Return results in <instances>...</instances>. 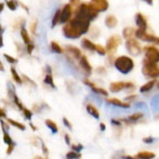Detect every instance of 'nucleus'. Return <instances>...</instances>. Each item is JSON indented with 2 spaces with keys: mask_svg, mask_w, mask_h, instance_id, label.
Masks as SVG:
<instances>
[{
  "mask_svg": "<svg viewBox=\"0 0 159 159\" xmlns=\"http://www.w3.org/2000/svg\"><path fill=\"white\" fill-rule=\"evenodd\" d=\"M50 46H51V51H52L53 53H59V54H62V53L64 52L63 48H62V47L60 46L57 41H51Z\"/></svg>",
  "mask_w": 159,
  "mask_h": 159,
  "instance_id": "obj_23",
  "label": "nucleus"
},
{
  "mask_svg": "<svg viewBox=\"0 0 159 159\" xmlns=\"http://www.w3.org/2000/svg\"><path fill=\"white\" fill-rule=\"evenodd\" d=\"M100 128H101V130H102V131H105V129H106V126H105L104 124H102V122H101V124H100Z\"/></svg>",
  "mask_w": 159,
  "mask_h": 159,
  "instance_id": "obj_55",
  "label": "nucleus"
},
{
  "mask_svg": "<svg viewBox=\"0 0 159 159\" xmlns=\"http://www.w3.org/2000/svg\"><path fill=\"white\" fill-rule=\"evenodd\" d=\"M10 69H11V75H12L13 79L15 80V82H16V84H23V78L20 77V75L16 73V70H15L14 67L12 66Z\"/></svg>",
  "mask_w": 159,
  "mask_h": 159,
  "instance_id": "obj_26",
  "label": "nucleus"
},
{
  "mask_svg": "<svg viewBox=\"0 0 159 159\" xmlns=\"http://www.w3.org/2000/svg\"><path fill=\"white\" fill-rule=\"evenodd\" d=\"M118 24V20L115 15H107L105 17V25L108 28H115Z\"/></svg>",
  "mask_w": 159,
  "mask_h": 159,
  "instance_id": "obj_18",
  "label": "nucleus"
},
{
  "mask_svg": "<svg viewBox=\"0 0 159 159\" xmlns=\"http://www.w3.org/2000/svg\"><path fill=\"white\" fill-rule=\"evenodd\" d=\"M71 148H73V151H75V152H77V153H78V152H80L82 148H84V146H82L81 144H77V145L74 144V145H71Z\"/></svg>",
  "mask_w": 159,
  "mask_h": 159,
  "instance_id": "obj_41",
  "label": "nucleus"
},
{
  "mask_svg": "<svg viewBox=\"0 0 159 159\" xmlns=\"http://www.w3.org/2000/svg\"><path fill=\"white\" fill-rule=\"evenodd\" d=\"M61 21V10H57V12L54 13L52 19V23H51V27H55L57 24Z\"/></svg>",
  "mask_w": 159,
  "mask_h": 159,
  "instance_id": "obj_25",
  "label": "nucleus"
},
{
  "mask_svg": "<svg viewBox=\"0 0 159 159\" xmlns=\"http://www.w3.org/2000/svg\"><path fill=\"white\" fill-rule=\"evenodd\" d=\"M143 142L144 143H147V144H151V143H153L154 142V138H145V139H143Z\"/></svg>",
  "mask_w": 159,
  "mask_h": 159,
  "instance_id": "obj_46",
  "label": "nucleus"
},
{
  "mask_svg": "<svg viewBox=\"0 0 159 159\" xmlns=\"http://www.w3.org/2000/svg\"><path fill=\"white\" fill-rule=\"evenodd\" d=\"M20 33H21V37H22V39H23V41H24V43H25V46H27V44L32 43L30 37V35H28V32H27V30H26L25 27H22L21 30H20Z\"/></svg>",
  "mask_w": 159,
  "mask_h": 159,
  "instance_id": "obj_21",
  "label": "nucleus"
},
{
  "mask_svg": "<svg viewBox=\"0 0 159 159\" xmlns=\"http://www.w3.org/2000/svg\"><path fill=\"white\" fill-rule=\"evenodd\" d=\"M145 60L153 63H159V49L155 46H146L144 48Z\"/></svg>",
  "mask_w": 159,
  "mask_h": 159,
  "instance_id": "obj_6",
  "label": "nucleus"
},
{
  "mask_svg": "<svg viewBox=\"0 0 159 159\" xmlns=\"http://www.w3.org/2000/svg\"><path fill=\"white\" fill-rule=\"evenodd\" d=\"M155 154L151 153V152H140V153L136 155L138 158L141 159H152V158H155Z\"/></svg>",
  "mask_w": 159,
  "mask_h": 159,
  "instance_id": "obj_24",
  "label": "nucleus"
},
{
  "mask_svg": "<svg viewBox=\"0 0 159 159\" xmlns=\"http://www.w3.org/2000/svg\"><path fill=\"white\" fill-rule=\"evenodd\" d=\"M107 103L114 105V106L121 107V108H130V103L129 102H122V101L118 100V98H107Z\"/></svg>",
  "mask_w": 159,
  "mask_h": 159,
  "instance_id": "obj_15",
  "label": "nucleus"
},
{
  "mask_svg": "<svg viewBox=\"0 0 159 159\" xmlns=\"http://www.w3.org/2000/svg\"><path fill=\"white\" fill-rule=\"evenodd\" d=\"M0 116H1V118L6 117V114H4V108H1V111H0Z\"/></svg>",
  "mask_w": 159,
  "mask_h": 159,
  "instance_id": "obj_54",
  "label": "nucleus"
},
{
  "mask_svg": "<svg viewBox=\"0 0 159 159\" xmlns=\"http://www.w3.org/2000/svg\"><path fill=\"white\" fill-rule=\"evenodd\" d=\"M87 111H88L91 116H93L95 119H98V118H100V113H98V111L96 109V107L94 105H92V104L87 105Z\"/></svg>",
  "mask_w": 159,
  "mask_h": 159,
  "instance_id": "obj_22",
  "label": "nucleus"
},
{
  "mask_svg": "<svg viewBox=\"0 0 159 159\" xmlns=\"http://www.w3.org/2000/svg\"><path fill=\"white\" fill-rule=\"evenodd\" d=\"M22 111H23V115H24V117H25L26 119H28V120L32 119V117H33V111H30V109H27V108H25V107H24V109Z\"/></svg>",
  "mask_w": 159,
  "mask_h": 159,
  "instance_id": "obj_36",
  "label": "nucleus"
},
{
  "mask_svg": "<svg viewBox=\"0 0 159 159\" xmlns=\"http://www.w3.org/2000/svg\"><path fill=\"white\" fill-rule=\"evenodd\" d=\"M75 15H80V16L90 20V21H93L98 17V12L91 6V3H81L77 12L75 13Z\"/></svg>",
  "mask_w": 159,
  "mask_h": 159,
  "instance_id": "obj_2",
  "label": "nucleus"
},
{
  "mask_svg": "<svg viewBox=\"0 0 159 159\" xmlns=\"http://www.w3.org/2000/svg\"><path fill=\"white\" fill-rule=\"evenodd\" d=\"M157 88H158V89H159V81H158V82H157Z\"/></svg>",
  "mask_w": 159,
  "mask_h": 159,
  "instance_id": "obj_59",
  "label": "nucleus"
},
{
  "mask_svg": "<svg viewBox=\"0 0 159 159\" xmlns=\"http://www.w3.org/2000/svg\"><path fill=\"white\" fill-rule=\"evenodd\" d=\"M73 8H71V6L69 3L65 4L63 7V9L61 10V21H60V23L62 24H66L67 22L70 21V17H71V14H73Z\"/></svg>",
  "mask_w": 159,
  "mask_h": 159,
  "instance_id": "obj_10",
  "label": "nucleus"
},
{
  "mask_svg": "<svg viewBox=\"0 0 159 159\" xmlns=\"http://www.w3.org/2000/svg\"><path fill=\"white\" fill-rule=\"evenodd\" d=\"M116 69L120 71L121 74H129L132 69L134 68V62L131 57H127V55H121V57H117L114 62Z\"/></svg>",
  "mask_w": 159,
  "mask_h": 159,
  "instance_id": "obj_1",
  "label": "nucleus"
},
{
  "mask_svg": "<svg viewBox=\"0 0 159 159\" xmlns=\"http://www.w3.org/2000/svg\"><path fill=\"white\" fill-rule=\"evenodd\" d=\"M126 48L128 50V52L131 55H139L142 51V47H141L140 42L138 41L134 38L131 39H128L126 41Z\"/></svg>",
  "mask_w": 159,
  "mask_h": 159,
  "instance_id": "obj_8",
  "label": "nucleus"
},
{
  "mask_svg": "<svg viewBox=\"0 0 159 159\" xmlns=\"http://www.w3.org/2000/svg\"><path fill=\"white\" fill-rule=\"evenodd\" d=\"M78 62H79L80 68L84 71V74H86L87 76H90L91 74H92V66H91V64L89 63V61H88V59H87L86 55H82Z\"/></svg>",
  "mask_w": 159,
  "mask_h": 159,
  "instance_id": "obj_12",
  "label": "nucleus"
},
{
  "mask_svg": "<svg viewBox=\"0 0 159 159\" xmlns=\"http://www.w3.org/2000/svg\"><path fill=\"white\" fill-rule=\"evenodd\" d=\"M84 84H86V86H88L89 88H90L91 90L93 91V92H95V93H96V94L104 95V96H107V95H108V92H107V91L105 90V89L98 87L95 84H93V82H92V81H90L89 79H84Z\"/></svg>",
  "mask_w": 159,
  "mask_h": 159,
  "instance_id": "obj_13",
  "label": "nucleus"
},
{
  "mask_svg": "<svg viewBox=\"0 0 159 159\" xmlns=\"http://www.w3.org/2000/svg\"><path fill=\"white\" fill-rule=\"evenodd\" d=\"M35 159H43V158H41V157H36Z\"/></svg>",
  "mask_w": 159,
  "mask_h": 159,
  "instance_id": "obj_58",
  "label": "nucleus"
},
{
  "mask_svg": "<svg viewBox=\"0 0 159 159\" xmlns=\"http://www.w3.org/2000/svg\"><path fill=\"white\" fill-rule=\"evenodd\" d=\"M111 124H113V125H115V126H120V122L118 121V120H115V119H113V120H111Z\"/></svg>",
  "mask_w": 159,
  "mask_h": 159,
  "instance_id": "obj_53",
  "label": "nucleus"
},
{
  "mask_svg": "<svg viewBox=\"0 0 159 159\" xmlns=\"http://www.w3.org/2000/svg\"><path fill=\"white\" fill-rule=\"evenodd\" d=\"M95 52L100 55H105L107 53V50H106V48L102 47L101 44H96V51Z\"/></svg>",
  "mask_w": 159,
  "mask_h": 159,
  "instance_id": "obj_34",
  "label": "nucleus"
},
{
  "mask_svg": "<svg viewBox=\"0 0 159 159\" xmlns=\"http://www.w3.org/2000/svg\"><path fill=\"white\" fill-rule=\"evenodd\" d=\"M96 71H98V74H103V75H105V74H106V70H105L104 67H98Z\"/></svg>",
  "mask_w": 159,
  "mask_h": 159,
  "instance_id": "obj_47",
  "label": "nucleus"
},
{
  "mask_svg": "<svg viewBox=\"0 0 159 159\" xmlns=\"http://www.w3.org/2000/svg\"><path fill=\"white\" fill-rule=\"evenodd\" d=\"M22 78H23V80H24V81L28 82V84H32V86L36 87V84H35V82H34L33 80H30V78H28V77H27V76H26V75H23V76H22Z\"/></svg>",
  "mask_w": 159,
  "mask_h": 159,
  "instance_id": "obj_42",
  "label": "nucleus"
},
{
  "mask_svg": "<svg viewBox=\"0 0 159 159\" xmlns=\"http://www.w3.org/2000/svg\"><path fill=\"white\" fill-rule=\"evenodd\" d=\"M90 20L86 19V17L80 16V15H75V17H73L69 21V23L84 35V34L88 33L89 28H90Z\"/></svg>",
  "mask_w": 159,
  "mask_h": 159,
  "instance_id": "obj_3",
  "label": "nucleus"
},
{
  "mask_svg": "<svg viewBox=\"0 0 159 159\" xmlns=\"http://www.w3.org/2000/svg\"><path fill=\"white\" fill-rule=\"evenodd\" d=\"M63 124L66 126L68 129H73V125L70 124V122L68 121V119H67L66 117H63Z\"/></svg>",
  "mask_w": 159,
  "mask_h": 159,
  "instance_id": "obj_43",
  "label": "nucleus"
},
{
  "mask_svg": "<svg viewBox=\"0 0 159 159\" xmlns=\"http://www.w3.org/2000/svg\"><path fill=\"white\" fill-rule=\"evenodd\" d=\"M62 32H63V35L65 37L69 38V39H77V38H80L82 36V34L76 27H74L69 22L64 24L63 28H62Z\"/></svg>",
  "mask_w": 159,
  "mask_h": 159,
  "instance_id": "obj_7",
  "label": "nucleus"
},
{
  "mask_svg": "<svg viewBox=\"0 0 159 159\" xmlns=\"http://www.w3.org/2000/svg\"><path fill=\"white\" fill-rule=\"evenodd\" d=\"M19 4L22 7V8L24 9V10L26 11V12H27V13H30V10H28V8H27V6H26V4H24L23 2H20V1H19Z\"/></svg>",
  "mask_w": 159,
  "mask_h": 159,
  "instance_id": "obj_48",
  "label": "nucleus"
},
{
  "mask_svg": "<svg viewBox=\"0 0 159 159\" xmlns=\"http://www.w3.org/2000/svg\"><path fill=\"white\" fill-rule=\"evenodd\" d=\"M37 25H38V21L37 20H34L30 24V32H32L34 35H36V30H37Z\"/></svg>",
  "mask_w": 159,
  "mask_h": 159,
  "instance_id": "obj_39",
  "label": "nucleus"
},
{
  "mask_svg": "<svg viewBox=\"0 0 159 159\" xmlns=\"http://www.w3.org/2000/svg\"><path fill=\"white\" fill-rule=\"evenodd\" d=\"M14 147H15V143H13V144L9 145L8 149H7V155H10V154L12 153L13 149H14Z\"/></svg>",
  "mask_w": 159,
  "mask_h": 159,
  "instance_id": "obj_44",
  "label": "nucleus"
},
{
  "mask_svg": "<svg viewBox=\"0 0 159 159\" xmlns=\"http://www.w3.org/2000/svg\"><path fill=\"white\" fill-rule=\"evenodd\" d=\"M64 138H65V143H66L67 145L70 144V139H69V135H68V134H65Z\"/></svg>",
  "mask_w": 159,
  "mask_h": 159,
  "instance_id": "obj_50",
  "label": "nucleus"
},
{
  "mask_svg": "<svg viewBox=\"0 0 159 159\" xmlns=\"http://www.w3.org/2000/svg\"><path fill=\"white\" fill-rule=\"evenodd\" d=\"M134 20H135V24H136V26H138V28H140V30H147L146 19H145V16L142 14V13H140V12L136 13Z\"/></svg>",
  "mask_w": 159,
  "mask_h": 159,
  "instance_id": "obj_14",
  "label": "nucleus"
},
{
  "mask_svg": "<svg viewBox=\"0 0 159 159\" xmlns=\"http://www.w3.org/2000/svg\"><path fill=\"white\" fill-rule=\"evenodd\" d=\"M3 7H4V4H3V3H1V9H0V10H1V11L3 10Z\"/></svg>",
  "mask_w": 159,
  "mask_h": 159,
  "instance_id": "obj_57",
  "label": "nucleus"
},
{
  "mask_svg": "<svg viewBox=\"0 0 159 159\" xmlns=\"http://www.w3.org/2000/svg\"><path fill=\"white\" fill-rule=\"evenodd\" d=\"M66 158L67 159H80L81 158V155L78 154L77 152L71 151V152H69V153L66 154Z\"/></svg>",
  "mask_w": 159,
  "mask_h": 159,
  "instance_id": "obj_32",
  "label": "nucleus"
},
{
  "mask_svg": "<svg viewBox=\"0 0 159 159\" xmlns=\"http://www.w3.org/2000/svg\"><path fill=\"white\" fill-rule=\"evenodd\" d=\"M44 84L50 86L51 88H53V89L57 88L54 84V81H53V77H52V75H51V73H48L46 75V77H44Z\"/></svg>",
  "mask_w": 159,
  "mask_h": 159,
  "instance_id": "obj_27",
  "label": "nucleus"
},
{
  "mask_svg": "<svg viewBox=\"0 0 159 159\" xmlns=\"http://www.w3.org/2000/svg\"><path fill=\"white\" fill-rule=\"evenodd\" d=\"M7 120H8V122L10 125H12V126H14V127H16L17 129H20V130H25V126L24 125H22V124H20V122H17V121H14V120H12V119H8L7 118Z\"/></svg>",
  "mask_w": 159,
  "mask_h": 159,
  "instance_id": "obj_33",
  "label": "nucleus"
},
{
  "mask_svg": "<svg viewBox=\"0 0 159 159\" xmlns=\"http://www.w3.org/2000/svg\"><path fill=\"white\" fill-rule=\"evenodd\" d=\"M46 125H47V127L52 131V133H57V126L54 121H52V120H50V119H47Z\"/></svg>",
  "mask_w": 159,
  "mask_h": 159,
  "instance_id": "obj_29",
  "label": "nucleus"
},
{
  "mask_svg": "<svg viewBox=\"0 0 159 159\" xmlns=\"http://www.w3.org/2000/svg\"><path fill=\"white\" fill-rule=\"evenodd\" d=\"M143 113H134V114H132V115H130V116H128V120H130V121H138V120H140V119H142L143 118Z\"/></svg>",
  "mask_w": 159,
  "mask_h": 159,
  "instance_id": "obj_30",
  "label": "nucleus"
},
{
  "mask_svg": "<svg viewBox=\"0 0 159 159\" xmlns=\"http://www.w3.org/2000/svg\"><path fill=\"white\" fill-rule=\"evenodd\" d=\"M126 89H128V90H134V84H132V82H126Z\"/></svg>",
  "mask_w": 159,
  "mask_h": 159,
  "instance_id": "obj_45",
  "label": "nucleus"
},
{
  "mask_svg": "<svg viewBox=\"0 0 159 159\" xmlns=\"http://www.w3.org/2000/svg\"><path fill=\"white\" fill-rule=\"evenodd\" d=\"M144 2H146L148 6H153V3H154V0H143Z\"/></svg>",
  "mask_w": 159,
  "mask_h": 159,
  "instance_id": "obj_52",
  "label": "nucleus"
},
{
  "mask_svg": "<svg viewBox=\"0 0 159 159\" xmlns=\"http://www.w3.org/2000/svg\"><path fill=\"white\" fill-rule=\"evenodd\" d=\"M34 49H35V44L33 43H30V44H27L26 46V51H27V53L28 54H32L33 53V51H34Z\"/></svg>",
  "mask_w": 159,
  "mask_h": 159,
  "instance_id": "obj_40",
  "label": "nucleus"
},
{
  "mask_svg": "<svg viewBox=\"0 0 159 159\" xmlns=\"http://www.w3.org/2000/svg\"><path fill=\"white\" fill-rule=\"evenodd\" d=\"M156 84H157V80H156V79L151 80V81H148L147 84H143V86L141 87V88H140V92H141V93L148 92L149 90H152V89H153V87L155 86Z\"/></svg>",
  "mask_w": 159,
  "mask_h": 159,
  "instance_id": "obj_19",
  "label": "nucleus"
},
{
  "mask_svg": "<svg viewBox=\"0 0 159 159\" xmlns=\"http://www.w3.org/2000/svg\"><path fill=\"white\" fill-rule=\"evenodd\" d=\"M65 52H66V59L73 60V61H79V59L82 57L80 49L75 46H66Z\"/></svg>",
  "mask_w": 159,
  "mask_h": 159,
  "instance_id": "obj_9",
  "label": "nucleus"
},
{
  "mask_svg": "<svg viewBox=\"0 0 159 159\" xmlns=\"http://www.w3.org/2000/svg\"><path fill=\"white\" fill-rule=\"evenodd\" d=\"M136 98V95H128L126 98V101L129 102V101H134Z\"/></svg>",
  "mask_w": 159,
  "mask_h": 159,
  "instance_id": "obj_49",
  "label": "nucleus"
},
{
  "mask_svg": "<svg viewBox=\"0 0 159 159\" xmlns=\"http://www.w3.org/2000/svg\"><path fill=\"white\" fill-rule=\"evenodd\" d=\"M3 57L9 62V63H11V64H15L17 62V60L15 59V57H11V55H9V54H3Z\"/></svg>",
  "mask_w": 159,
  "mask_h": 159,
  "instance_id": "obj_38",
  "label": "nucleus"
},
{
  "mask_svg": "<svg viewBox=\"0 0 159 159\" xmlns=\"http://www.w3.org/2000/svg\"><path fill=\"white\" fill-rule=\"evenodd\" d=\"M42 143V142H41ZM42 151H43V153L46 154V155H48V149H47V147H46V145L42 143Z\"/></svg>",
  "mask_w": 159,
  "mask_h": 159,
  "instance_id": "obj_51",
  "label": "nucleus"
},
{
  "mask_svg": "<svg viewBox=\"0 0 159 159\" xmlns=\"http://www.w3.org/2000/svg\"><path fill=\"white\" fill-rule=\"evenodd\" d=\"M90 3L98 13L107 11V9L109 7V3L107 0H91Z\"/></svg>",
  "mask_w": 159,
  "mask_h": 159,
  "instance_id": "obj_11",
  "label": "nucleus"
},
{
  "mask_svg": "<svg viewBox=\"0 0 159 159\" xmlns=\"http://www.w3.org/2000/svg\"><path fill=\"white\" fill-rule=\"evenodd\" d=\"M24 24H25V20H23V19H19L17 21H15V23H14V30H16V28H20L21 30L22 27H24Z\"/></svg>",
  "mask_w": 159,
  "mask_h": 159,
  "instance_id": "obj_35",
  "label": "nucleus"
},
{
  "mask_svg": "<svg viewBox=\"0 0 159 159\" xmlns=\"http://www.w3.org/2000/svg\"><path fill=\"white\" fill-rule=\"evenodd\" d=\"M7 7L10 9L11 11H15L17 8V4H19V1L17 0H6Z\"/></svg>",
  "mask_w": 159,
  "mask_h": 159,
  "instance_id": "obj_28",
  "label": "nucleus"
},
{
  "mask_svg": "<svg viewBox=\"0 0 159 159\" xmlns=\"http://www.w3.org/2000/svg\"><path fill=\"white\" fill-rule=\"evenodd\" d=\"M81 47L84 49V50L93 51V52L96 51V44L93 43L91 40L87 39V38H84V39L81 40Z\"/></svg>",
  "mask_w": 159,
  "mask_h": 159,
  "instance_id": "obj_17",
  "label": "nucleus"
},
{
  "mask_svg": "<svg viewBox=\"0 0 159 159\" xmlns=\"http://www.w3.org/2000/svg\"><path fill=\"white\" fill-rule=\"evenodd\" d=\"M121 41L122 38L119 35H111V37H108V39L106 41V47H105L107 50V53H109L111 55L115 54L118 47L121 44Z\"/></svg>",
  "mask_w": 159,
  "mask_h": 159,
  "instance_id": "obj_5",
  "label": "nucleus"
},
{
  "mask_svg": "<svg viewBox=\"0 0 159 159\" xmlns=\"http://www.w3.org/2000/svg\"><path fill=\"white\" fill-rule=\"evenodd\" d=\"M142 74L144 76H146V77L156 79L157 77H159V66L157 65V63H153V62H149L144 59L142 67Z\"/></svg>",
  "mask_w": 159,
  "mask_h": 159,
  "instance_id": "obj_4",
  "label": "nucleus"
},
{
  "mask_svg": "<svg viewBox=\"0 0 159 159\" xmlns=\"http://www.w3.org/2000/svg\"><path fill=\"white\" fill-rule=\"evenodd\" d=\"M135 36V30L133 27H126L124 30H122V37L126 40L131 39Z\"/></svg>",
  "mask_w": 159,
  "mask_h": 159,
  "instance_id": "obj_20",
  "label": "nucleus"
},
{
  "mask_svg": "<svg viewBox=\"0 0 159 159\" xmlns=\"http://www.w3.org/2000/svg\"><path fill=\"white\" fill-rule=\"evenodd\" d=\"M124 89H126V82H124V81L111 82V84H109V90L114 93L119 92V91L124 90Z\"/></svg>",
  "mask_w": 159,
  "mask_h": 159,
  "instance_id": "obj_16",
  "label": "nucleus"
},
{
  "mask_svg": "<svg viewBox=\"0 0 159 159\" xmlns=\"http://www.w3.org/2000/svg\"><path fill=\"white\" fill-rule=\"evenodd\" d=\"M30 128H32V129H34V130H37V128H36V126H34V125L32 124V122H30Z\"/></svg>",
  "mask_w": 159,
  "mask_h": 159,
  "instance_id": "obj_56",
  "label": "nucleus"
},
{
  "mask_svg": "<svg viewBox=\"0 0 159 159\" xmlns=\"http://www.w3.org/2000/svg\"><path fill=\"white\" fill-rule=\"evenodd\" d=\"M69 4H70L71 8H73V12H74V14H75L81 3H80V0H69Z\"/></svg>",
  "mask_w": 159,
  "mask_h": 159,
  "instance_id": "obj_31",
  "label": "nucleus"
},
{
  "mask_svg": "<svg viewBox=\"0 0 159 159\" xmlns=\"http://www.w3.org/2000/svg\"><path fill=\"white\" fill-rule=\"evenodd\" d=\"M3 141H4V143H7L8 145H11V144H13V141L11 140V138L9 136V134L7 133L6 131H3Z\"/></svg>",
  "mask_w": 159,
  "mask_h": 159,
  "instance_id": "obj_37",
  "label": "nucleus"
}]
</instances>
